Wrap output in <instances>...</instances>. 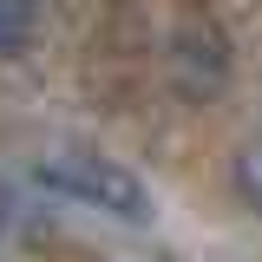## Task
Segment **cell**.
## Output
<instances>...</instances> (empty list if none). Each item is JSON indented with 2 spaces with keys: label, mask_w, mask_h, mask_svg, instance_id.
I'll list each match as a JSON object with an SVG mask.
<instances>
[{
  "label": "cell",
  "mask_w": 262,
  "mask_h": 262,
  "mask_svg": "<svg viewBox=\"0 0 262 262\" xmlns=\"http://www.w3.org/2000/svg\"><path fill=\"white\" fill-rule=\"evenodd\" d=\"M236 190H243L249 210H262V131L243 138V151H236Z\"/></svg>",
  "instance_id": "3957f363"
},
{
  "label": "cell",
  "mask_w": 262,
  "mask_h": 262,
  "mask_svg": "<svg viewBox=\"0 0 262 262\" xmlns=\"http://www.w3.org/2000/svg\"><path fill=\"white\" fill-rule=\"evenodd\" d=\"M39 33V7L33 0H0V59H20Z\"/></svg>",
  "instance_id": "7a4b0ae2"
},
{
  "label": "cell",
  "mask_w": 262,
  "mask_h": 262,
  "mask_svg": "<svg viewBox=\"0 0 262 262\" xmlns=\"http://www.w3.org/2000/svg\"><path fill=\"white\" fill-rule=\"evenodd\" d=\"M33 184L53 190L59 203H79V210L112 216V223H125V229H144L158 216L151 184L131 164H118L112 151H98V144H53V151H39L33 158Z\"/></svg>",
  "instance_id": "6da1fadb"
}]
</instances>
